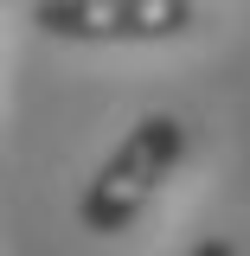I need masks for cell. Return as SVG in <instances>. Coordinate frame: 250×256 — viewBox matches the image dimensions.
<instances>
[{
    "instance_id": "obj_1",
    "label": "cell",
    "mask_w": 250,
    "mask_h": 256,
    "mask_svg": "<svg viewBox=\"0 0 250 256\" xmlns=\"http://www.w3.org/2000/svg\"><path fill=\"white\" fill-rule=\"evenodd\" d=\"M186 160V122L167 116V109H148L141 122L122 134V148L96 166V180L77 198V230L90 237H122L141 224V212L154 205L160 180Z\"/></svg>"
},
{
    "instance_id": "obj_2",
    "label": "cell",
    "mask_w": 250,
    "mask_h": 256,
    "mask_svg": "<svg viewBox=\"0 0 250 256\" xmlns=\"http://www.w3.org/2000/svg\"><path fill=\"white\" fill-rule=\"evenodd\" d=\"M32 26L71 45H160L199 26V0H32Z\"/></svg>"
},
{
    "instance_id": "obj_3",
    "label": "cell",
    "mask_w": 250,
    "mask_h": 256,
    "mask_svg": "<svg viewBox=\"0 0 250 256\" xmlns=\"http://www.w3.org/2000/svg\"><path fill=\"white\" fill-rule=\"evenodd\" d=\"M186 256H237V244H231V237H199Z\"/></svg>"
}]
</instances>
